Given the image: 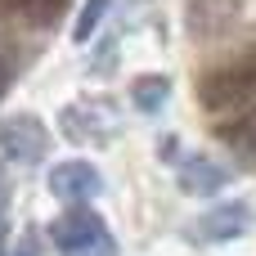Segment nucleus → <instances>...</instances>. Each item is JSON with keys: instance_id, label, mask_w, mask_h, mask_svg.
Returning <instances> with one entry per match:
<instances>
[{"instance_id": "obj_1", "label": "nucleus", "mask_w": 256, "mask_h": 256, "mask_svg": "<svg viewBox=\"0 0 256 256\" xmlns=\"http://www.w3.org/2000/svg\"><path fill=\"white\" fill-rule=\"evenodd\" d=\"M256 99V45L238 50L234 58L216 63L198 81V104L207 112H238Z\"/></svg>"}, {"instance_id": "obj_2", "label": "nucleus", "mask_w": 256, "mask_h": 256, "mask_svg": "<svg viewBox=\"0 0 256 256\" xmlns=\"http://www.w3.org/2000/svg\"><path fill=\"white\" fill-rule=\"evenodd\" d=\"M50 238L58 256H117V238L86 202H68V212L50 225Z\"/></svg>"}, {"instance_id": "obj_3", "label": "nucleus", "mask_w": 256, "mask_h": 256, "mask_svg": "<svg viewBox=\"0 0 256 256\" xmlns=\"http://www.w3.org/2000/svg\"><path fill=\"white\" fill-rule=\"evenodd\" d=\"M63 135L76 140V144H112L117 130H122V108L112 99H76L63 108Z\"/></svg>"}, {"instance_id": "obj_4", "label": "nucleus", "mask_w": 256, "mask_h": 256, "mask_svg": "<svg viewBox=\"0 0 256 256\" xmlns=\"http://www.w3.org/2000/svg\"><path fill=\"white\" fill-rule=\"evenodd\" d=\"M45 153H50V130L40 126V117L22 112V117L0 122V162H14V166H36Z\"/></svg>"}, {"instance_id": "obj_5", "label": "nucleus", "mask_w": 256, "mask_h": 256, "mask_svg": "<svg viewBox=\"0 0 256 256\" xmlns=\"http://www.w3.org/2000/svg\"><path fill=\"white\" fill-rule=\"evenodd\" d=\"M50 194L58 202H90L104 194V176L90 162H58L50 166Z\"/></svg>"}, {"instance_id": "obj_6", "label": "nucleus", "mask_w": 256, "mask_h": 256, "mask_svg": "<svg viewBox=\"0 0 256 256\" xmlns=\"http://www.w3.org/2000/svg\"><path fill=\"white\" fill-rule=\"evenodd\" d=\"M194 230H198L202 243H234V238H243L252 230V207L248 202H225V207L207 212Z\"/></svg>"}, {"instance_id": "obj_7", "label": "nucleus", "mask_w": 256, "mask_h": 256, "mask_svg": "<svg viewBox=\"0 0 256 256\" xmlns=\"http://www.w3.org/2000/svg\"><path fill=\"white\" fill-rule=\"evenodd\" d=\"M216 135H220V144L238 158V166L256 171V99L248 104V108H238L230 122H220Z\"/></svg>"}, {"instance_id": "obj_8", "label": "nucleus", "mask_w": 256, "mask_h": 256, "mask_svg": "<svg viewBox=\"0 0 256 256\" xmlns=\"http://www.w3.org/2000/svg\"><path fill=\"white\" fill-rule=\"evenodd\" d=\"M238 4L243 0H189V32L194 36H225L238 22Z\"/></svg>"}, {"instance_id": "obj_9", "label": "nucleus", "mask_w": 256, "mask_h": 256, "mask_svg": "<svg viewBox=\"0 0 256 256\" xmlns=\"http://www.w3.org/2000/svg\"><path fill=\"white\" fill-rule=\"evenodd\" d=\"M225 180H230V171L225 166H216L212 158H180V189L184 194H220L225 189Z\"/></svg>"}, {"instance_id": "obj_10", "label": "nucleus", "mask_w": 256, "mask_h": 256, "mask_svg": "<svg viewBox=\"0 0 256 256\" xmlns=\"http://www.w3.org/2000/svg\"><path fill=\"white\" fill-rule=\"evenodd\" d=\"M63 9H68V0H0V18L32 22V27H50V22H58Z\"/></svg>"}, {"instance_id": "obj_11", "label": "nucleus", "mask_w": 256, "mask_h": 256, "mask_svg": "<svg viewBox=\"0 0 256 256\" xmlns=\"http://www.w3.org/2000/svg\"><path fill=\"white\" fill-rule=\"evenodd\" d=\"M166 94H171V81H166V76H158V72L135 76V86H130V104H135L140 112H158V108L166 104Z\"/></svg>"}, {"instance_id": "obj_12", "label": "nucleus", "mask_w": 256, "mask_h": 256, "mask_svg": "<svg viewBox=\"0 0 256 256\" xmlns=\"http://www.w3.org/2000/svg\"><path fill=\"white\" fill-rule=\"evenodd\" d=\"M108 4H112V0H86V9H81V18H76V27H72V36H76V40H90V36H94V27L104 22V14H108Z\"/></svg>"}, {"instance_id": "obj_13", "label": "nucleus", "mask_w": 256, "mask_h": 256, "mask_svg": "<svg viewBox=\"0 0 256 256\" xmlns=\"http://www.w3.org/2000/svg\"><path fill=\"white\" fill-rule=\"evenodd\" d=\"M14 72H18L14 54H9V45H0V99L9 94V86H14Z\"/></svg>"}, {"instance_id": "obj_14", "label": "nucleus", "mask_w": 256, "mask_h": 256, "mask_svg": "<svg viewBox=\"0 0 256 256\" xmlns=\"http://www.w3.org/2000/svg\"><path fill=\"white\" fill-rule=\"evenodd\" d=\"M14 256H40V243H36V234L27 230L22 238H18V248H14Z\"/></svg>"}, {"instance_id": "obj_15", "label": "nucleus", "mask_w": 256, "mask_h": 256, "mask_svg": "<svg viewBox=\"0 0 256 256\" xmlns=\"http://www.w3.org/2000/svg\"><path fill=\"white\" fill-rule=\"evenodd\" d=\"M0 212H4V198H0Z\"/></svg>"}, {"instance_id": "obj_16", "label": "nucleus", "mask_w": 256, "mask_h": 256, "mask_svg": "<svg viewBox=\"0 0 256 256\" xmlns=\"http://www.w3.org/2000/svg\"><path fill=\"white\" fill-rule=\"evenodd\" d=\"M0 256H4V243H0Z\"/></svg>"}]
</instances>
